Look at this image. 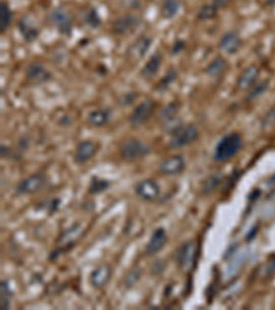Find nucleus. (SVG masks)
<instances>
[{
  "label": "nucleus",
  "instance_id": "obj_1",
  "mask_svg": "<svg viewBox=\"0 0 275 310\" xmlns=\"http://www.w3.org/2000/svg\"><path fill=\"white\" fill-rule=\"evenodd\" d=\"M242 137L238 134V133H230L226 137L220 139L216 148H215L213 158L216 162L224 163L229 162L233 158H235L239 150L242 149Z\"/></svg>",
  "mask_w": 275,
  "mask_h": 310
},
{
  "label": "nucleus",
  "instance_id": "obj_2",
  "mask_svg": "<svg viewBox=\"0 0 275 310\" xmlns=\"http://www.w3.org/2000/svg\"><path fill=\"white\" fill-rule=\"evenodd\" d=\"M149 153V145L136 138H128L123 141L118 148V154L124 162H138L140 159H145Z\"/></svg>",
  "mask_w": 275,
  "mask_h": 310
},
{
  "label": "nucleus",
  "instance_id": "obj_3",
  "mask_svg": "<svg viewBox=\"0 0 275 310\" xmlns=\"http://www.w3.org/2000/svg\"><path fill=\"white\" fill-rule=\"evenodd\" d=\"M198 243L196 240H189L179 247L176 252V264L183 273H190L194 269L198 258Z\"/></svg>",
  "mask_w": 275,
  "mask_h": 310
},
{
  "label": "nucleus",
  "instance_id": "obj_4",
  "mask_svg": "<svg viewBox=\"0 0 275 310\" xmlns=\"http://www.w3.org/2000/svg\"><path fill=\"white\" fill-rule=\"evenodd\" d=\"M200 138V131L194 124H180L173 128L169 139V146L172 149H179L194 144Z\"/></svg>",
  "mask_w": 275,
  "mask_h": 310
},
{
  "label": "nucleus",
  "instance_id": "obj_5",
  "mask_svg": "<svg viewBox=\"0 0 275 310\" xmlns=\"http://www.w3.org/2000/svg\"><path fill=\"white\" fill-rule=\"evenodd\" d=\"M156 109H157V105L153 99L142 101L130 115V124L134 125V127L146 124L153 117Z\"/></svg>",
  "mask_w": 275,
  "mask_h": 310
},
{
  "label": "nucleus",
  "instance_id": "obj_6",
  "mask_svg": "<svg viewBox=\"0 0 275 310\" xmlns=\"http://www.w3.org/2000/svg\"><path fill=\"white\" fill-rule=\"evenodd\" d=\"M44 185H46V175L43 172H36L21 180L17 186V192L19 195H33L42 190Z\"/></svg>",
  "mask_w": 275,
  "mask_h": 310
},
{
  "label": "nucleus",
  "instance_id": "obj_7",
  "mask_svg": "<svg viewBox=\"0 0 275 310\" xmlns=\"http://www.w3.org/2000/svg\"><path fill=\"white\" fill-rule=\"evenodd\" d=\"M99 150V144L91 139H84L79 142V145L76 146L75 150V162L77 164H85L89 162L91 159L97 156V153Z\"/></svg>",
  "mask_w": 275,
  "mask_h": 310
},
{
  "label": "nucleus",
  "instance_id": "obj_8",
  "mask_svg": "<svg viewBox=\"0 0 275 310\" xmlns=\"http://www.w3.org/2000/svg\"><path fill=\"white\" fill-rule=\"evenodd\" d=\"M185 167H186V160H185L182 154H173L171 158H167L160 163L159 171L163 175L173 176L180 174L185 170Z\"/></svg>",
  "mask_w": 275,
  "mask_h": 310
},
{
  "label": "nucleus",
  "instance_id": "obj_9",
  "mask_svg": "<svg viewBox=\"0 0 275 310\" xmlns=\"http://www.w3.org/2000/svg\"><path fill=\"white\" fill-rule=\"evenodd\" d=\"M135 193L145 201H154L160 196V185L153 178H147L135 186Z\"/></svg>",
  "mask_w": 275,
  "mask_h": 310
},
{
  "label": "nucleus",
  "instance_id": "obj_10",
  "mask_svg": "<svg viewBox=\"0 0 275 310\" xmlns=\"http://www.w3.org/2000/svg\"><path fill=\"white\" fill-rule=\"evenodd\" d=\"M112 276H113V269L110 265L107 264L99 265V266H97V268L94 269L93 272H91V274H89V284H91L94 288L101 290V288H103L105 286L109 284Z\"/></svg>",
  "mask_w": 275,
  "mask_h": 310
},
{
  "label": "nucleus",
  "instance_id": "obj_11",
  "mask_svg": "<svg viewBox=\"0 0 275 310\" xmlns=\"http://www.w3.org/2000/svg\"><path fill=\"white\" fill-rule=\"evenodd\" d=\"M167 241H168V235H167L165 229H164V227H157V229L153 231L150 240L147 241V244H146L145 254L149 255V256L156 255L165 247Z\"/></svg>",
  "mask_w": 275,
  "mask_h": 310
},
{
  "label": "nucleus",
  "instance_id": "obj_12",
  "mask_svg": "<svg viewBox=\"0 0 275 310\" xmlns=\"http://www.w3.org/2000/svg\"><path fill=\"white\" fill-rule=\"evenodd\" d=\"M139 18L132 14L123 15L120 18H117L114 22L112 23V32L114 35H126L128 32L135 31L139 27Z\"/></svg>",
  "mask_w": 275,
  "mask_h": 310
},
{
  "label": "nucleus",
  "instance_id": "obj_13",
  "mask_svg": "<svg viewBox=\"0 0 275 310\" xmlns=\"http://www.w3.org/2000/svg\"><path fill=\"white\" fill-rule=\"evenodd\" d=\"M259 76H260V68H259V66H248L247 69H243L242 73L239 74L237 82V87L239 88L241 91H249V90L256 84Z\"/></svg>",
  "mask_w": 275,
  "mask_h": 310
},
{
  "label": "nucleus",
  "instance_id": "obj_14",
  "mask_svg": "<svg viewBox=\"0 0 275 310\" xmlns=\"http://www.w3.org/2000/svg\"><path fill=\"white\" fill-rule=\"evenodd\" d=\"M26 79L32 84H43L51 80V73L42 65V64H30L26 70Z\"/></svg>",
  "mask_w": 275,
  "mask_h": 310
},
{
  "label": "nucleus",
  "instance_id": "obj_15",
  "mask_svg": "<svg viewBox=\"0 0 275 310\" xmlns=\"http://www.w3.org/2000/svg\"><path fill=\"white\" fill-rule=\"evenodd\" d=\"M51 19L59 32L64 33V35H70L72 29H73V23H72V18L66 10H64L62 7L54 10L51 14Z\"/></svg>",
  "mask_w": 275,
  "mask_h": 310
},
{
  "label": "nucleus",
  "instance_id": "obj_16",
  "mask_svg": "<svg viewBox=\"0 0 275 310\" xmlns=\"http://www.w3.org/2000/svg\"><path fill=\"white\" fill-rule=\"evenodd\" d=\"M242 46V39L237 32L224 33L219 42L220 50L226 54H235Z\"/></svg>",
  "mask_w": 275,
  "mask_h": 310
},
{
  "label": "nucleus",
  "instance_id": "obj_17",
  "mask_svg": "<svg viewBox=\"0 0 275 310\" xmlns=\"http://www.w3.org/2000/svg\"><path fill=\"white\" fill-rule=\"evenodd\" d=\"M151 42H153L151 37L146 36V35H142V36L138 37V40L130 47L128 56H130L131 58H134V60H140V58H143V57L146 56V53L149 51L150 46H151Z\"/></svg>",
  "mask_w": 275,
  "mask_h": 310
},
{
  "label": "nucleus",
  "instance_id": "obj_18",
  "mask_svg": "<svg viewBox=\"0 0 275 310\" xmlns=\"http://www.w3.org/2000/svg\"><path fill=\"white\" fill-rule=\"evenodd\" d=\"M161 62H163V56H161L160 53H154L153 56L149 58V61L146 62V65L143 66V69H142V76L146 77V79L154 77L156 74L159 73Z\"/></svg>",
  "mask_w": 275,
  "mask_h": 310
},
{
  "label": "nucleus",
  "instance_id": "obj_19",
  "mask_svg": "<svg viewBox=\"0 0 275 310\" xmlns=\"http://www.w3.org/2000/svg\"><path fill=\"white\" fill-rule=\"evenodd\" d=\"M110 116H112V112L109 109H105V108L95 109L88 115V123L94 127H103L110 121Z\"/></svg>",
  "mask_w": 275,
  "mask_h": 310
},
{
  "label": "nucleus",
  "instance_id": "obj_20",
  "mask_svg": "<svg viewBox=\"0 0 275 310\" xmlns=\"http://www.w3.org/2000/svg\"><path fill=\"white\" fill-rule=\"evenodd\" d=\"M227 68V61L223 57H216L209 65L206 66L205 73L210 77H220Z\"/></svg>",
  "mask_w": 275,
  "mask_h": 310
},
{
  "label": "nucleus",
  "instance_id": "obj_21",
  "mask_svg": "<svg viewBox=\"0 0 275 310\" xmlns=\"http://www.w3.org/2000/svg\"><path fill=\"white\" fill-rule=\"evenodd\" d=\"M19 32L22 35V37L26 42H33L36 40L39 36V29L36 27H33L32 23L26 21V19H21L19 21Z\"/></svg>",
  "mask_w": 275,
  "mask_h": 310
},
{
  "label": "nucleus",
  "instance_id": "obj_22",
  "mask_svg": "<svg viewBox=\"0 0 275 310\" xmlns=\"http://www.w3.org/2000/svg\"><path fill=\"white\" fill-rule=\"evenodd\" d=\"M179 9H180L179 0H163V3H161V15L164 18L171 19L179 13Z\"/></svg>",
  "mask_w": 275,
  "mask_h": 310
},
{
  "label": "nucleus",
  "instance_id": "obj_23",
  "mask_svg": "<svg viewBox=\"0 0 275 310\" xmlns=\"http://www.w3.org/2000/svg\"><path fill=\"white\" fill-rule=\"evenodd\" d=\"M222 179H223L222 174H212V175L208 176L202 184V195L208 196L210 193H213L215 189H218L220 184H222Z\"/></svg>",
  "mask_w": 275,
  "mask_h": 310
},
{
  "label": "nucleus",
  "instance_id": "obj_24",
  "mask_svg": "<svg viewBox=\"0 0 275 310\" xmlns=\"http://www.w3.org/2000/svg\"><path fill=\"white\" fill-rule=\"evenodd\" d=\"M11 19H13V13L9 5L6 2H2L0 3V31L2 32H6V29L9 28L11 23Z\"/></svg>",
  "mask_w": 275,
  "mask_h": 310
},
{
  "label": "nucleus",
  "instance_id": "obj_25",
  "mask_svg": "<svg viewBox=\"0 0 275 310\" xmlns=\"http://www.w3.org/2000/svg\"><path fill=\"white\" fill-rule=\"evenodd\" d=\"M109 180H105L99 176H94L91 182H89V193L91 195H98V193H102L106 189H109Z\"/></svg>",
  "mask_w": 275,
  "mask_h": 310
},
{
  "label": "nucleus",
  "instance_id": "obj_26",
  "mask_svg": "<svg viewBox=\"0 0 275 310\" xmlns=\"http://www.w3.org/2000/svg\"><path fill=\"white\" fill-rule=\"evenodd\" d=\"M177 111H179V104L177 102H172L169 104L168 107H165L161 112V120L163 123H171L176 119Z\"/></svg>",
  "mask_w": 275,
  "mask_h": 310
},
{
  "label": "nucleus",
  "instance_id": "obj_27",
  "mask_svg": "<svg viewBox=\"0 0 275 310\" xmlns=\"http://www.w3.org/2000/svg\"><path fill=\"white\" fill-rule=\"evenodd\" d=\"M0 296H2V299H0V307H2V310H7L10 307V299H11V296H13V292L10 290L9 282L7 281H2Z\"/></svg>",
  "mask_w": 275,
  "mask_h": 310
},
{
  "label": "nucleus",
  "instance_id": "obj_28",
  "mask_svg": "<svg viewBox=\"0 0 275 310\" xmlns=\"http://www.w3.org/2000/svg\"><path fill=\"white\" fill-rule=\"evenodd\" d=\"M218 10L219 9H218V6L215 5V3L204 6V7H201V10L198 11V18L204 19V21L215 18L216 14H218Z\"/></svg>",
  "mask_w": 275,
  "mask_h": 310
},
{
  "label": "nucleus",
  "instance_id": "obj_29",
  "mask_svg": "<svg viewBox=\"0 0 275 310\" xmlns=\"http://www.w3.org/2000/svg\"><path fill=\"white\" fill-rule=\"evenodd\" d=\"M81 231H83V227L80 226V225H73V226L69 227L68 230L64 231L62 241H65V243H73V241L81 235Z\"/></svg>",
  "mask_w": 275,
  "mask_h": 310
},
{
  "label": "nucleus",
  "instance_id": "obj_30",
  "mask_svg": "<svg viewBox=\"0 0 275 310\" xmlns=\"http://www.w3.org/2000/svg\"><path fill=\"white\" fill-rule=\"evenodd\" d=\"M140 276H142V270L138 268H134L131 269L130 272L127 273L126 278H124V284H126V287L131 288L135 286L136 282L140 280Z\"/></svg>",
  "mask_w": 275,
  "mask_h": 310
},
{
  "label": "nucleus",
  "instance_id": "obj_31",
  "mask_svg": "<svg viewBox=\"0 0 275 310\" xmlns=\"http://www.w3.org/2000/svg\"><path fill=\"white\" fill-rule=\"evenodd\" d=\"M261 125H263V130H272L275 127V107L271 108L270 111L267 112V115L264 116V119L261 121Z\"/></svg>",
  "mask_w": 275,
  "mask_h": 310
},
{
  "label": "nucleus",
  "instance_id": "obj_32",
  "mask_svg": "<svg viewBox=\"0 0 275 310\" xmlns=\"http://www.w3.org/2000/svg\"><path fill=\"white\" fill-rule=\"evenodd\" d=\"M177 77V72L175 69H171L168 72V73L164 76L163 79L160 80V83L157 84V90H164V88H167L169 86V84L172 83L173 80Z\"/></svg>",
  "mask_w": 275,
  "mask_h": 310
},
{
  "label": "nucleus",
  "instance_id": "obj_33",
  "mask_svg": "<svg viewBox=\"0 0 275 310\" xmlns=\"http://www.w3.org/2000/svg\"><path fill=\"white\" fill-rule=\"evenodd\" d=\"M267 87H268V82H263V83L259 84L257 87L251 88V90H249V97H247V101H253V99H256L257 97H260L261 94L266 93Z\"/></svg>",
  "mask_w": 275,
  "mask_h": 310
},
{
  "label": "nucleus",
  "instance_id": "obj_34",
  "mask_svg": "<svg viewBox=\"0 0 275 310\" xmlns=\"http://www.w3.org/2000/svg\"><path fill=\"white\" fill-rule=\"evenodd\" d=\"M275 274V255H272L271 258H268L267 264L263 268V276L264 277H272Z\"/></svg>",
  "mask_w": 275,
  "mask_h": 310
},
{
  "label": "nucleus",
  "instance_id": "obj_35",
  "mask_svg": "<svg viewBox=\"0 0 275 310\" xmlns=\"http://www.w3.org/2000/svg\"><path fill=\"white\" fill-rule=\"evenodd\" d=\"M87 22H88L93 28H98L99 25H101V18H99L97 10H89V13L87 14Z\"/></svg>",
  "mask_w": 275,
  "mask_h": 310
},
{
  "label": "nucleus",
  "instance_id": "obj_36",
  "mask_svg": "<svg viewBox=\"0 0 275 310\" xmlns=\"http://www.w3.org/2000/svg\"><path fill=\"white\" fill-rule=\"evenodd\" d=\"M213 3L218 6V9H223L226 6H229L231 3V0H213Z\"/></svg>",
  "mask_w": 275,
  "mask_h": 310
},
{
  "label": "nucleus",
  "instance_id": "obj_37",
  "mask_svg": "<svg viewBox=\"0 0 275 310\" xmlns=\"http://www.w3.org/2000/svg\"><path fill=\"white\" fill-rule=\"evenodd\" d=\"M257 230H259V226H253L252 229H251V231H249V235H247V237H245V239H247V241H251V240H253V237L256 236L257 235Z\"/></svg>",
  "mask_w": 275,
  "mask_h": 310
},
{
  "label": "nucleus",
  "instance_id": "obj_38",
  "mask_svg": "<svg viewBox=\"0 0 275 310\" xmlns=\"http://www.w3.org/2000/svg\"><path fill=\"white\" fill-rule=\"evenodd\" d=\"M183 47H185V43L183 42H176L175 43V46H173L172 51L176 54V53H179L180 50H183Z\"/></svg>",
  "mask_w": 275,
  "mask_h": 310
},
{
  "label": "nucleus",
  "instance_id": "obj_39",
  "mask_svg": "<svg viewBox=\"0 0 275 310\" xmlns=\"http://www.w3.org/2000/svg\"><path fill=\"white\" fill-rule=\"evenodd\" d=\"M275 0H268V3H274Z\"/></svg>",
  "mask_w": 275,
  "mask_h": 310
}]
</instances>
